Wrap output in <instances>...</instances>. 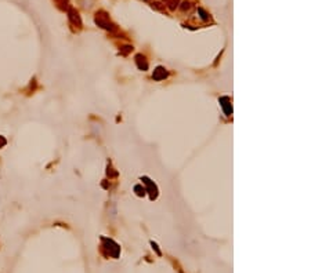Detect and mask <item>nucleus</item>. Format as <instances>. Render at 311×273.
<instances>
[{"label":"nucleus","mask_w":311,"mask_h":273,"mask_svg":"<svg viewBox=\"0 0 311 273\" xmlns=\"http://www.w3.org/2000/svg\"><path fill=\"white\" fill-rule=\"evenodd\" d=\"M96 22H97V24H98L100 26L105 28V29H114V28H112V24L108 21V17H105V15H98V14H97Z\"/></svg>","instance_id":"f257e3e1"},{"label":"nucleus","mask_w":311,"mask_h":273,"mask_svg":"<svg viewBox=\"0 0 311 273\" xmlns=\"http://www.w3.org/2000/svg\"><path fill=\"white\" fill-rule=\"evenodd\" d=\"M166 76H167V72H166V69L162 68V66H158L156 70H155L154 75H152V77H154L155 80H162V79H164Z\"/></svg>","instance_id":"f03ea898"},{"label":"nucleus","mask_w":311,"mask_h":273,"mask_svg":"<svg viewBox=\"0 0 311 273\" xmlns=\"http://www.w3.org/2000/svg\"><path fill=\"white\" fill-rule=\"evenodd\" d=\"M164 1H166V4H167L169 7L172 8H176V6H177V3H179V0H164Z\"/></svg>","instance_id":"7ed1b4c3"}]
</instances>
